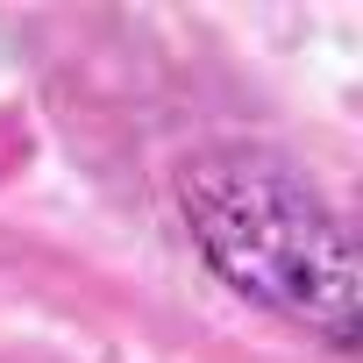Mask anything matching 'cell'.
Instances as JSON below:
<instances>
[{"label": "cell", "mask_w": 363, "mask_h": 363, "mask_svg": "<svg viewBox=\"0 0 363 363\" xmlns=\"http://www.w3.org/2000/svg\"><path fill=\"white\" fill-rule=\"evenodd\" d=\"M178 221L200 264L250 306L306 328L335 356L356 349L349 221L271 143H207L178 171Z\"/></svg>", "instance_id": "1"}]
</instances>
